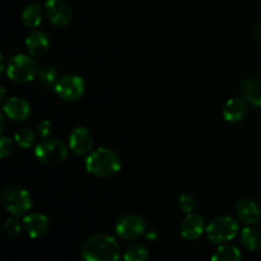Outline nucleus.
I'll return each instance as SVG.
<instances>
[{
  "instance_id": "nucleus-7",
  "label": "nucleus",
  "mask_w": 261,
  "mask_h": 261,
  "mask_svg": "<svg viewBox=\"0 0 261 261\" xmlns=\"http://www.w3.org/2000/svg\"><path fill=\"white\" fill-rule=\"evenodd\" d=\"M84 91H86V83L83 78L76 74L61 76L55 86L56 94L66 102H75L81 99Z\"/></svg>"
},
{
  "instance_id": "nucleus-8",
  "label": "nucleus",
  "mask_w": 261,
  "mask_h": 261,
  "mask_svg": "<svg viewBox=\"0 0 261 261\" xmlns=\"http://www.w3.org/2000/svg\"><path fill=\"white\" fill-rule=\"evenodd\" d=\"M147 224L142 217L137 214H126L117 221L115 226V232L122 240H137L145 233Z\"/></svg>"
},
{
  "instance_id": "nucleus-25",
  "label": "nucleus",
  "mask_w": 261,
  "mask_h": 261,
  "mask_svg": "<svg viewBox=\"0 0 261 261\" xmlns=\"http://www.w3.org/2000/svg\"><path fill=\"white\" fill-rule=\"evenodd\" d=\"M178 204H180V208L184 213L189 214L193 213L196 208V200L193 195L190 194H182L180 196V200H178Z\"/></svg>"
},
{
  "instance_id": "nucleus-19",
  "label": "nucleus",
  "mask_w": 261,
  "mask_h": 261,
  "mask_svg": "<svg viewBox=\"0 0 261 261\" xmlns=\"http://www.w3.org/2000/svg\"><path fill=\"white\" fill-rule=\"evenodd\" d=\"M211 261H242V255L236 246L223 244L214 251Z\"/></svg>"
},
{
  "instance_id": "nucleus-23",
  "label": "nucleus",
  "mask_w": 261,
  "mask_h": 261,
  "mask_svg": "<svg viewBox=\"0 0 261 261\" xmlns=\"http://www.w3.org/2000/svg\"><path fill=\"white\" fill-rule=\"evenodd\" d=\"M36 139H37V135L33 130L27 129H20L15 133L14 140L20 148H24V149H28V148H32L35 145Z\"/></svg>"
},
{
  "instance_id": "nucleus-9",
  "label": "nucleus",
  "mask_w": 261,
  "mask_h": 261,
  "mask_svg": "<svg viewBox=\"0 0 261 261\" xmlns=\"http://www.w3.org/2000/svg\"><path fill=\"white\" fill-rule=\"evenodd\" d=\"M45 14L56 27H66L73 19L70 7L63 0H46Z\"/></svg>"
},
{
  "instance_id": "nucleus-18",
  "label": "nucleus",
  "mask_w": 261,
  "mask_h": 261,
  "mask_svg": "<svg viewBox=\"0 0 261 261\" xmlns=\"http://www.w3.org/2000/svg\"><path fill=\"white\" fill-rule=\"evenodd\" d=\"M43 12L42 8L40 4H30L23 9L22 15H20V19L24 27L31 28V30H35L42 22Z\"/></svg>"
},
{
  "instance_id": "nucleus-14",
  "label": "nucleus",
  "mask_w": 261,
  "mask_h": 261,
  "mask_svg": "<svg viewBox=\"0 0 261 261\" xmlns=\"http://www.w3.org/2000/svg\"><path fill=\"white\" fill-rule=\"evenodd\" d=\"M236 213L240 221L246 226H252L261 221V206L252 199H241L236 205Z\"/></svg>"
},
{
  "instance_id": "nucleus-10",
  "label": "nucleus",
  "mask_w": 261,
  "mask_h": 261,
  "mask_svg": "<svg viewBox=\"0 0 261 261\" xmlns=\"http://www.w3.org/2000/svg\"><path fill=\"white\" fill-rule=\"evenodd\" d=\"M205 229L206 226L203 217L193 212V213L186 214L184 221L181 222L180 233L181 237L185 239L186 241H196L203 236Z\"/></svg>"
},
{
  "instance_id": "nucleus-28",
  "label": "nucleus",
  "mask_w": 261,
  "mask_h": 261,
  "mask_svg": "<svg viewBox=\"0 0 261 261\" xmlns=\"http://www.w3.org/2000/svg\"><path fill=\"white\" fill-rule=\"evenodd\" d=\"M254 40L259 43L261 42V25H257L254 30Z\"/></svg>"
},
{
  "instance_id": "nucleus-29",
  "label": "nucleus",
  "mask_w": 261,
  "mask_h": 261,
  "mask_svg": "<svg viewBox=\"0 0 261 261\" xmlns=\"http://www.w3.org/2000/svg\"><path fill=\"white\" fill-rule=\"evenodd\" d=\"M4 127H5V114L0 111V134L3 133Z\"/></svg>"
},
{
  "instance_id": "nucleus-30",
  "label": "nucleus",
  "mask_w": 261,
  "mask_h": 261,
  "mask_svg": "<svg viewBox=\"0 0 261 261\" xmlns=\"http://www.w3.org/2000/svg\"><path fill=\"white\" fill-rule=\"evenodd\" d=\"M5 96H7V92L3 86H0V105H3L5 102Z\"/></svg>"
},
{
  "instance_id": "nucleus-26",
  "label": "nucleus",
  "mask_w": 261,
  "mask_h": 261,
  "mask_svg": "<svg viewBox=\"0 0 261 261\" xmlns=\"http://www.w3.org/2000/svg\"><path fill=\"white\" fill-rule=\"evenodd\" d=\"M14 149V143L10 138L2 137L0 138V158H5L10 154Z\"/></svg>"
},
{
  "instance_id": "nucleus-31",
  "label": "nucleus",
  "mask_w": 261,
  "mask_h": 261,
  "mask_svg": "<svg viewBox=\"0 0 261 261\" xmlns=\"http://www.w3.org/2000/svg\"><path fill=\"white\" fill-rule=\"evenodd\" d=\"M145 237H147L148 240H152V241H154V240H157V233H155V231H149V232H145Z\"/></svg>"
},
{
  "instance_id": "nucleus-11",
  "label": "nucleus",
  "mask_w": 261,
  "mask_h": 261,
  "mask_svg": "<svg viewBox=\"0 0 261 261\" xmlns=\"http://www.w3.org/2000/svg\"><path fill=\"white\" fill-rule=\"evenodd\" d=\"M69 147L75 154L84 155L91 153L93 147V135L88 127L78 126L69 137Z\"/></svg>"
},
{
  "instance_id": "nucleus-1",
  "label": "nucleus",
  "mask_w": 261,
  "mask_h": 261,
  "mask_svg": "<svg viewBox=\"0 0 261 261\" xmlns=\"http://www.w3.org/2000/svg\"><path fill=\"white\" fill-rule=\"evenodd\" d=\"M83 261H120L121 249L112 236L103 233L92 234L82 247Z\"/></svg>"
},
{
  "instance_id": "nucleus-32",
  "label": "nucleus",
  "mask_w": 261,
  "mask_h": 261,
  "mask_svg": "<svg viewBox=\"0 0 261 261\" xmlns=\"http://www.w3.org/2000/svg\"><path fill=\"white\" fill-rule=\"evenodd\" d=\"M4 68H5L4 59H3L2 54H0V75H2V73H3V71H4Z\"/></svg>"
},
{
  "instance_id": "nucleus-5",
  "label": "nucleus",
  "mask_w": 261,
  "mask_h": 261,
  "mask_svg": "<svg viewBox=\"0 0 261 261\" xmlns=\"http://www.w3.org/2000/svg\"><path fill=\"white\" fill-rule=\"evenodd\" d=\"M240 231L236 219L229 216H219L206 226L205 233L209 241L217 245H223L232 241Z\"/></svg>"
},
{
  "instance_id": "nucleus-4",
  "label": "nucleus",
  "mask_w": 261,
  "mask_h": 261,
  "mask_svg": "<svg viewBox=\"0 0 261 261\" xmlns=\"http://www.w3.org/2000/svg\"><path fill=\"white\" fill-rule=\"evenodd\" d=\"M38 64L35 58L25 54H17L7 65V75L17 83H28L37 76Z\"/></svg>"
},
{
  "instance_id": "nucleus-24",
  "label": "nucleus",
  "mask_w": 261,
  "mask_h": 261,
  "mask_svg": "<svg viewBox=\"0 0 261 261\" xmlns=\"http://www.w3.org/2000/svg\"><path fill=\"white\" fill-rule=\"evenodd\" d=\"M22 228V223H20L17 218L13 217V218H8L7 221L4 222V224H3L2 227V231L3 233L7 237H9V239H14V237H17L18 234L20 233Z\"/></svg>"
},
{
  "instance_id": "nucleus-13",
  "label": "nucleus",
  "mask_w": 261,
  "mask_h": 261,
  "mask_svg": "<svg viewBox=\"0 0 261 261\" xmlns=\"http://www.w3.org/2000/svg\"><path fill=\"white\" fill-rule=\"evenodd\" d=\"M23 229L31 239H40L47 233L50 228V222L48 218L40 213L25 214L22 222Z\"/></svg>"
},
{
  "instance_id": "nucleus-27",
  "label": "nucleus",
  "mask_w": 261,
  "mask_h": 261,
  "mask_svg": "<svg viewBox=\"0 0 261 261\" xmlns=\"http://www.w3.org/2000/svg\"><path fill=\"white\" fill-rule=\"evenodd\" d=\"M51 132H53V124H51L48 120H42L41 122H38L37 133L38 135H41V137L43 138V139L50 137Z\"/></svg>"
},
{
  "instance_id": "nucleus-20",
  "label": "nucleus",
  "mask_w": 261,
  "mask_h": 261,
  "mask_svg": "<svg viewBox=\"0 0 261 261\" xmlns=\"http://www.w3.org/2000/svg\"><path fill=\"white\" fill-rule=\"evenodd\" d=\"M241 242L250 251H257L261 247V233L252 227H245L241 231Z\"/></svg>"
},
{
  "instance_id": "nucleus-22",
  "label": "nucleus",
  "mask_w": 261,
  "mask_h": 261,
  "mask_svg": "<svg viewBox=\"0 0 261 261\" xmlns=\"http://www.w3.org/2000/svg\"><path fill=\"white\" fill-rule=\"evenodd\" d=\"M37 78L41 83L43 84L47 88L54 87L55 88L56 83L59 81V73L56 70L55 66L53 65H42L41 68H38Z\"/></svg>"
},
{
  "instance_id": "nucleus-3",
  "label": "nucleus",
  "mask_w": 261,
  "mask_h": 261,
  "mask_svg": "<svg viewBox=\"0 0 261 261\" xmlns=\"http://www.w3.org/2000/svg\"><path fill=\"white\" fill-rule=\"evenodd\" d=\"M2 201L4 208L14 217L25 216L32 208L30 193L17 185H9L3 189Z\"/></svg>"
},
{
  "instance_id": "nucleus-12",
  "label": "nucleus",
  "mask_w": 261,
  "mask_h": 261,
  "mask_svg": "<svg viewBox=\"0 0 261 261\" xmlns=\"http://www.w3.org/2000/svg\"><path fill=\"white\" fill-rule=\"evenodd\" d=\"M3 112L13 121H24L31 116V105L20 97H10L5 99Z\"/></svg>"
},
{
  "instance_id": "nucleus-16",
  "label": "nucleus",
  "mask_w": 261,
  "mask_h": 261,
  "mask_svg": "<svg viewBox=\"0 0 261 261\" xmlns=\"http://www.w3.org/2000/svg\"><path fill=\"white\" fill-rule=\"evenodd\" d=\"M25 47L33 58H43L50 48V40L42 31H33L25 38Z\"/></svg>"
},
{
  "instance_id": "nucleus-21",
  "label": "nucleus",
  "mask_w": 261,
  "mask_h": 261,
  "mask_svg": "<svg viewBox=\"0 0 261 261\" xmlns=\"http://www.w3.org/2000/svg\"><path fill=\"white\" fill-rule=\"evenodd\" d=\"M148 257H149L148 247L142 244H135L127 247L122 255L121 261H148Z\"/></svg>"
},
{
  "instance_id": "nucleus-6",
  "label": "nucleus",
  "mask_w": 261,
  "mask_h": 261,
  "mask_svg": "<svg viewBox=\"0 0 261 261\" xmlns=\"http://www.w3.org/2000/svg\"><path fill=\"white\" fill-rule=\"evenodd\" d=\"M38 161L48 166H58L68 157V148L61 140L55 138H45L41 140L35 149Z\"/></svg>"
},
{
  "instance_id": "nucleus-15",
  "label": "nucleus",
  "mask_w": 261,
  "mask_h": 261,
  "mask_svg": "<svg viewBox=\"0 0 261 261\" xmlns=\"http://www.w3.org/2000/svg\"><path fill=\"white\" fill-rule=\"evenodd\" d=\"M249 112V102L245 97H233L228 99L223 107V117L231 124L242 121Z\"/></svg>"
},
{
  "instance_id": "nucleus-2",
  "label": "nucleus",
  "mask_w": 261,
  "mask_h": 261,
  "mask_svg": "<svg viewBox=\"0 0 261 261\" xmlns=\"http://www.w3.org/2000/svg\"><path fill=\"white\" fill-rule=\"evenodd\" d=\"M86 168L97 177H110L121 168V158L115 150L109 148H98L88 154Z\"/></svg>"
},
{
  "instance_id": "nucleus-17",
  "label": "nucleus",
  "mask_w": 261,
  "mask_h": 261,
  "mask_svg": "<svg viewBox=\"0 0 261 261\" xmlns=\"http://www.w3.org/2000/svg\"><path fill=\"white\" fill-rule=\"evenodd\" d=\"M242 97L250 105L261 107V76H249L241 83Z\"/></svg>"
}]
</instances>
